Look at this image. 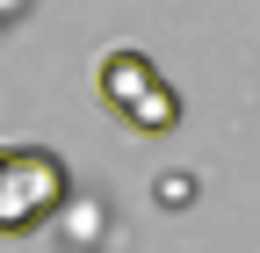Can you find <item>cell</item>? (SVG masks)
<instances>
[{
    "mask_svg": "<svg viewBox=\"0 0 260 253\" xmlns=\"http://www.w3.org/2000/svg\"><path fill=\"white\" fill-rule=\"evenodd\" d=\"M73 203V174L51 145H0V232L22 239V232H44L51 217Z\"/></svg>",
    "mask_w": 260,
    "mask_h": 253,
    "instance_id": "1",
    "label": "cell"
},
{
    "mask_svg": "<svg viewBox=\"0 0 260 253\" xmlns=\"http://www.w3.org/2000/svg\"><path fill=\"white\" fill-rule=\"evenodd\" d=\"M94 87H102V109L116 123H130V131H145V138H167L174 123H181V94L167 87V73H159L145 51H130V44L102 51Z\"/></svg>",
    "mask_w": 260,
    "mask_h": 253,
    "instance_id": "2",
    "label": "cell"
}]
</instances>
